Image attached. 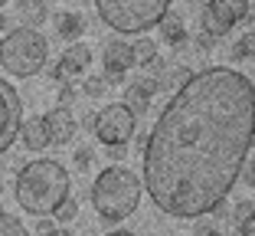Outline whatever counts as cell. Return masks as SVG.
Returning <instances> with one entry per match:
<instances>
[{
	"mask_svg": "<svg viewBox=\"0 0 255 236\" xmlns=\"http://www.w3.org/2000/svg\"><path fill=\"white\" fill-rule=\"evenodd\" d=\"M242 181L249 184V187H255V158H246V164H242Z\"/></svg>",
	"mask_w": 255,
	"mask_h": 236,
	"instance_id": "cell-24",
	"label": "cell"
},
{
	"mask_svg": "<svg viewBox=\"0 0 255 236\" xmlns=\"http://www.w3.org/2000/svg\"><path fill=\"white\" fill-rule=\"evenodd\" d=\"M196 46L206 53V49H213V39H210V36H200V39H196Z\"/></svg>",
	"mask_w": 255,
	"mask_h": 236,
	"instance_id": "cell-30",
	"label": "cell"
},
{
	"mask_svg": "<svg viewBox=\"0 0 255 236\" xmlns=\"http://www.w3.org/2000/svg\"><path fill=\"white\" fill-rule=\"evenodd\" d=\"M85 16L82 13H59L56 16V33H59L62 39H79L85 33Z\"/></svg>",
	"mask_w": 255,
	"mask_h": 236,
	"instance_id": "cell-16",
	"label": "cell"
},
{
	"mask_svg": "<svg viewBox=\"0 0 255 236\" xmlns=\"http://www.w3.org/2000/svg\"><path fill=\"white\" fill-rule=\"evenodd\" d=\"M43 118H46V128H49V141H53V145H69L75 138V118L66 105L49 108Z\"/></svg>",
	"mask_w": 255,
	"mask_h": 236,
	"instance_id": "cell-11",
	"label": "cell"
},
{
	"mask_svg": "<svg viewBox=\"0 0 255 236\" xmlns=\"http://www.w3.org/2000/svg\"><path fill=\"white\" fill-rule=\"evenodd\" d=\"M3 3H7V0H0V10H3Z\"/></svg>",
	"mask_w": 255,
	"mask_h": 236,
	"instance_id": "cell-35",
	"label": "cell"
},
{
	"mask_svg": "<svg viewBox=\"0 0 255 236\" xmlns=\"http://www.w3.org/2000/svg\"><path fill=\"white\" fill-rule=\"evenodd\" d=\"M46 236H72V233H69V230H56V227H53V230H49Z\"/></svg>",
	"mask_w": 255,
	"mask_h": 236,
	"instance_id": "cell-32",
	"label": "cell"
},
{
	"mask_svg": "<svg viewBox=\"0 0 255 236\" xmlns=\"http://www.w3.org/2000/svg\"><path fill=\"white\" fill-rule=\"evenodd\" d=\"M233 56H236V59H252V56H255V33H246L242 39H236Z\"/></svg>",
	"mask_w": 255,
	"mask_h": 236,
	"instance_id": "cell-19",
	"label": "cell"
},
{
	"mask_svg": "<svg viewBox=\"0 0 255 236\" xmlns=\"http://www.w3.org/2000/svg\"><path fill=\"white\" fill-rule=\"evenodd\" d=\"M20 122H23V105H20V92L0 79V154H7L10 145L20 135Z\"/></svg>",
	"mask_w": 255,
	"mask_h": 236,
	"instance_id": "cell-8",
	"label": "cell"
},
{
	"mask_svg": "<svg viewBox=\"0 0 255 236\" xmlns=\"http://www.w3.org/2000/svg\"><path fill=\"white\" fill-rule=\"evenodd\" d=\"M16 16H20L23 26L36 30L39 23L46 20V3L43 0H20V3H16Z\"/></svg>",
	"mask_w": 255,
	"mask_h": 236,
	"instance_id": "cell-15",
	"label": "cell"
},
{
	"mask_svg": "<svg viewBox=\"0 0 255 236\" xmlns=\"http://www.w3.org/2000/svg\"><path fill=\"white\" fill-rule=\"evenodd\" d=\"M72 99H75V89H72V85H69V79H66V82H59V105H72Z\"/></svg>",
	"mask_w": 255,
	"mask_h": 236,
	"instance_id": "cell-23",
	"label": "cell"
},
{
	"mask_svg": "<svg viewBox=\"0 0 255 236\" xmlns=\"http://www.w3.org/2000/svg\"><path fill=\"white\" fill-rule=\"evenodd\" d=\"M16 204L26 210L30 217H49L56 214V207L62 200H69V171L59 161H33L23 164L13 184Z\"/></svg>",
	"mask_w": 255,
	"mask_h": 236,
	"instance_id": "cell-2",
	"label": "cell"
},
{
	"mask_svg": "<svg viewBox=\"0 0 255 236\" xmlns=\"http://www.w3.org/2000/svg\"><path fill=\"white\" fill-rule=\"evenodd\" d=\"M92 161H95V151H92L89 145H82V148H75V168H92Z\"/></svg>",
	"mask_w": 255,
	"mask_h": 236,
	"instance_id": "cell-22",
	"label": "cell"
},
{
	"mask_svg": "<svg viewBox=\"0 0 255 236\" xmlns=\"http://www.w3.org/2000/svg\"><path fill=\"white\" fill-rule=\"evenodd\" d=\"M249 214H252V204H249V200H239V204L233 207V220H236V223H242Z\"/></svg>",
	"mask_w": 255,
	"mask_h": 236,
	"instance_id": "cell-25",
	"label": "cell"
},
{
	"mask_svg": "<svg viewBox=\"0 0 255 236\" xmlns=\"http://www.w3.org/2000/svg\"><path fill=\"white\" fill-rule=\"evenodd\" d=\"M108 236H134V233H128V230H118V233H108Z\"/></svg>",
	"mask_w": 255,
	"mask_h": 236,
	"instance_id": "cell-34",
	"label": "cell"
},
{
	"mask_svg": "<svg viewBox=\"0 0 255 236\" xmlns=\"http://www.w3.org/2000/svg\"><path fill=\"white\" fill-rule=\"evenodd\" d=\"M160 92V79H154V76H141V79H134V82L128 85V92H125V105L131 108V115H144L150 108V99Z\"/></svg>",
	"mask_w": 255,
	"mask_h": 236,
	"instance_id": "cell-10",
	"label": "cell"
},
{
	"mask_svg": "<svg viewBox=\"0 0 255 236\" xmlns=\"http://www.w3.org/2000/svg\"><path fill=\"white\" fill-rule=\"evenodd\" d=\"M246 16H249V0H210V7L203 10V30L210 39L226 36Z\"/></svg>",
	"mask_w": 255,
	"mask_h": 236,
	"instance_id": "cell-7",
	"label": "cell"
},
{
	"mask_svg": "<svg viewBox=\"0 0 255 236\" xmlns=\"http://www.w3.org/2000/svg\"><path fill=\"white\" fill-rule=\"evenodd\" d=\"M0 236H30V233H26V227H23L16 217L0 214Z\"/></svg>",
	"mask_w": 255,
	"mask_h": 236,
	"instance_id": "cell-18",
	"label": "cell"
},
{
	"mask_svg": "<svg viewBox=\"0 0 255 236\" xmlns=\"http://www.w3.org/2000/svg\"><path fill=\"white\" fill-rule=\"evenodd\" d=\"M82 125H85V128H92V125H95V115H92V112H82Z\"/></svg>",
	"mask_w": 255,
	"mask_h": 236,
	"instance_id": "cell-31",
	"label": "cell"
},
{
	"mask_svg": "<svg viewBox=\"0 0 255 236\" xmlns=\"http://www.w3.org/2000/svg\"><path fill=\"white\" fill-rule=\"evenodd\" d=\"M92 204L102 220H125L141 204V181L128 168H105L92 184Z\"/></svg>",
	"mask_w": 255,
	"mask_h": 236,
	"instance_id": "cell-3",
	"label": "cell"
},
{
	"mask_svg": "<svg viewBox=\"0 0 255 236\" xmlns=\"http://www.w3.org/2000/svg\"><path fill=\"white\" fill-rule=\"evenodd\" d=\"M160 36H164V43H170V46H187V26H183V20L177 13H170L167 10L164 13V20H160Z\"/></svg>",
	"mask_w": 255,
	"mask_h": 236,
	"instance_id": "cell-14",
	"label": "cell"
},
{
	"mask_svg": "<svg viewBox=\"0 0 255 236\" xmlns=\"http://www.w3.org/2000/svg\"><path fill=\"white\" fill-rule=\"evenodd\" d=\"M49 230H53V223H49V220H39V223H36V233H39V236H46Z\"/></svg>",
	"mask_w": 255,
	"mask_h": 236,
	"instance_id": "cell-29",
	"label": "cell"
},
{
	"mask_svg": "<svg viewBox=\"0 0 255 236\" xmlns=\"http://www.w3.org/2000/svg\"><path fill=\"white\" fill-rule=\"evenodd\" d=\"M20 138H23V145L30 148V151H43V148L53 145V141H49V128H46L43 115H30L26 122H20Z\"/></svg>",
	"mask_w": 255,
	"mask_h": 236,
	"instance_id": "cell-13",
	"label": "cell"
},
{
	"mask_svg": "<svg viewBox=\"0 0 255 236\" xmlns=\"http://www.w3.org/2000/svg\"><path fill=\"white\" fill-rule=\"evenodd\" d=\"M108 154H112L115 161H118V158H125V145H108Z\"/></svg>",
	"mask_w": 255,
	"mask_h": 236,
	"instance_id": "cell-28",
	"label": "cell"
},
{
	"mask_svg": "<svg viewBox=\"0 0 255 236\" xmlns=\"http://www.w3.org/2000/svg\"><path fill=\"white\" fill-rule=\"evenodd\" d=\"M131 66H134V49H131V43H125V39L108 43V49H105V72L108 76H125Z\"/></svg>",
	"mask_w": 255,
	"mask_h": 236,
	"instance_id": "cell-12",
	"label": "cell"
},
{
	"mask_svg": "<svg viewBox=\"0 0 255 236\" xmlns=\"http://www.w3.org/2000/svg\"><path fill=\"white\" fill-rule=\"evenodd\" d=\"M255 131V85L203 69L180 85L144 145V184L170 217H203L233 191Z\"/></svg>",
	"mask_w": 255,
	"mask_h": 236,
	"instance_id": "cell-1",
	"label": "cell"
},
{
	"mask_svg": "<svg viewBox=\"0 0 255 236\" xmlns=\"http://www.w3.org/2000/svg\"><path fill=\"white\" fill-rule=\"evenodd\" d=\"M75 214H79V207H75V200H62L59 207H56V220L59 223H69V220H75Z\"/></svg>",
	"mask_w": 255,
	"mask_h": 236,
	"instance_id": "cell-21",
	"label": "cell"
},
{
	"mask_svg": "<svg viewBox=\"0 0 255 236\" xmlns=\"http://www.w3.org/2000/svg\"><path fill=\"white\" fill-rule=\"evenodd\" d=\"M236 236H255V210L239 223V233H236Z\"/></svg>",
	"mask_w": 255,
	"mask_h": 236,
	"instance_id": "cell-27",
	"label": "cell"
},
{
	"mask_svg": "<svg viewBox=\"0 0 255 236\" xmlns=\"http://www.w3.org/2000/svg\"><path fill=\"white\" fill-rule=\"evenodd\" d=\"M89 62H92V49L82 46V43H72L66 53H62V59L49 69V76H53L56 82H66V76H79V72H85Z\"/></svg>",
	"mask_w": 255,
	"mask_h": 236,
	"instance_id": "cell-9",
	"label": "cell"
},
{
	"mask_svg": "<svg viewBox=\"0 0 255 236\" xmlns=\"http://www.w3.org/2000/svg\"><path fill=\"white\" fill-rule=\"evenodd\" d=\"M193 236H223V230L213 227L210 220H203V223H196V233H193Z\"/></svg>",
	"mask_w": 255,
	"mask_h": 236,
	"instance_id": "cell-26",
	"label": "cell"
},
{
	"mask_svg": "<svg viewBox=\"0 0 255 236\" xmlns=\"http://www.w3.org/2000/svg\"><path fill=\"white\" fill-rule=\"evenodd\" d=\"M102 20L118 33H144L164 20L170 0H95Z\"/></svg>",
	"mask_w": 255,
	"mask_h": 236,
	"instance_id": "cell-4",
	"label": "cell"
},
{
	"mask_svg": "<svg viewBox=\"0 0 255 236\" xmlns=\"http://www.w3.org/2000/svg\"><path fill=\"white\" fill-rule=\"evenodd\" d=\"M105 89H108L105 76H92V79H85V85H82V92L89 95V99H102V95H105Z\"/></svg>",
	"mask_w": 255,
	"mask_h": 236,
	"instance_id": "cell-20",
	"label": "cell"
},
{
	"mask_svg": "<svg viewBox=\"0 0 255 236\" xmlns=\"http://www.w3.org/2000/svg\"><path fill=\"white\" fill-rule=\"evenodd\" d=\"M95 135L102 145H125L134 135V115L128 105H105L95 115Z\"/></svg>",
	"mask_w": 255,
	"mask_h": 236,
	"instance_id": "cell-6",
	"label": "cell"
},
{
	"mask_svg": "<svg viewBox=\"0 0 255 236\" xmlns=\"http://www.w3.org/2000/svg\"><path fill=\"white\" fill-rule=\"evenodd\" d=\"M252 145H255V131H252Z\"/></svg>",
	"mask_w": 255,
	"mask_h": 236,
	"instance_id": "cell-36",
	"label": "cell"
},
{
	"mask_svg": "<svg viewBox=\"0 0 255 236\" xmlns=\"http://www.w3.org/2000/svg\"><path fill=\"white\" fill-rule=\"evenodd\" d=\"M0 62L10 76H36L46 66V39L30 26H16L0 39Z\"/></svg>",
	"mask_w": 255,
	"mask_h": 236,
	"instance_id": "cell-5",
	"label": "cell"
},
{
	"mask_svg": "<svg viewBox=\"0 0 255 236\" xmlns=\"http://www.w3.org/2000/svg\"><path fill=\"white\" fill-rule=\"evenodd\" d=\"M0 30H7V13L0 10Z\"/></svg>",
	"mask_w": 255,
	"mask_h": 236,
	"instance_id": "cell-33",
	"label": "cell"
},
{
	"mask_svg": "<svg viewBox=\"0 0 255 236\" xmlns=\"http://www.w3.org/2000/svg\"><path fill=\"white\" fill-rule=\"evenodd\" d=\"M131 49H134V62L137 66L157 62V43H154V39H137V43H131Z\"/></svg>",
	"mask_w": 255,
	"mask_h": 236,
	"instance_id": "cell-17",
	"label": "cell"
}]
</instances>
